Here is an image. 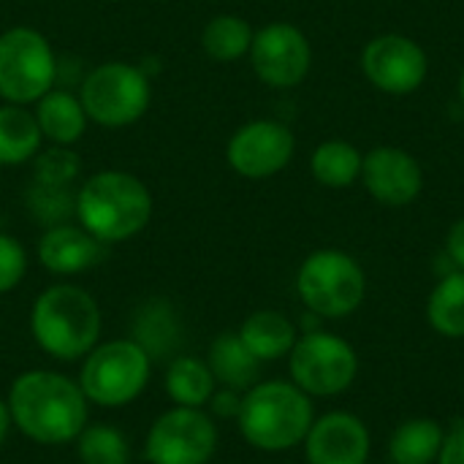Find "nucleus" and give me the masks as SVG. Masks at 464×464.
<instances>
[{"label": "nucleus", "instance_id": "obj_25", "mask_svg": "<svg viewBox=\"0 0 464 464\" xmlns=\"http://www.w3.org/2000/svg\"><path fill=\"white\" fill-rule=\"evenodd\" d=\"M427 321L435 334L446 340H464V272L438 277L427 299Z\"/></svg>", "mask_w": 464, "mask_h": 464}, {"label": "nucleus", "instance_id": "obj_28", "mask_svg": "<svg viewBox=\"0 0 464 464\" xmlns=\"http://www.w3.org/2000/svg\"><path fill=\"white\" fill-rule=\"evenodd\" d=\"M27 209L30 215L44 223L46 228L60 226L68 220V215H73L76 209V190L63 188V185H44V182H33L27 190Z\"/></svg>", "mask_w": 464, "mask_h": 464}, {"label": "nucleus", "instance_id": "obj_31", "mask_svg": "<svg viewBox=\"0 0 464 464\" xmlns=\"http://www.w3.org/2000/svg\"><path fill=\"white\" fill-rule=\"evenodd\" d=\"M207 408H209V416H212V419L218 416V419H234V421H237L239 408H242V392L218 386L215 394H212V400L207 402Z\"/></svg>", "mask_w": 464, "mask_h": 464}, {"label": "nucleus", "instance_id": "obj_30", "mask_svg": "<svg viewBox=\"0 0 464 464\" xmlns=\"http://www.w3.org/2000/svg\"><path fill=\"white\" fill-rule=\"evenodd\" d=\"M27 275V250L11 234H0V294L14 291Z\"/></svg>", "mask_w": 464, "mask_h": 464}, {"label": "nucleus", "instance_id": "obj_7", "mask_svg": "<svg viewBox=\"0 0 464 464\" xmlns=\"http://www.w3.org/2000/svg\"><path fill=\"white\" fill-rule=\"evenodd\" d=\"M288 375L313 400L340 397L359 378V353L334 332H302L288 353Z\"/></svg>", "mask_w": 464, "mask_h": 464}, {"label": "nucleus", "instance_id": "obj_6", "mask_svg": "<svg viewBox=\"0 0 464 464\" xmlns=\"http://www.w3.org/2000/svg\"><path fill=\"white\" fill-rule=\"evenodd\" d=\"M152 375V359L130 340L98 343L79 370V386L87 402L98 408H125L141 397Z\"/></svg>", "mask_w": 464, "mask_h": 464}, {"label": "nucleus", "instance_id": "obj_2", "mask_svg": "<svg viewBox=\"0 0 464 464\" xmlns=\"http://www.w3.org/2000/svg\"><path fill=\"white\" fill-rule=\"evenodd\" d=\"M155 212L150 188L130 171H95L76 190V223L103 245L139 237Z\"/></svg>", "mask_w": 464, "mask_h": 464}, {"label": "nucleus", "instance_id": "obj_1", "mask_svg": "<svg viewBox=\"0 0 464 464\" xmlns=\"http://www.w3.org/2000/svg\"><path fill=\"white\" fill-rule=\"evenodd\" d=\"M11 424L33 443L65 446L79 438L90 419V402L79 386L54 370H30L8 389Z\"/></svg>", "mask_w": 464, "mask_h": 464}, {"label": "nucleus", "instance_id": "obj_5", "mask_svg": "<svg viewBox=\"0 0 464 464\" xmlns=\"http://www.w3.org/2000/svg\"><path fill=\"white\" fill-rule=\"evenodd\" d=\"M296 294L307 313L321 321H340L364 304L367 275L351 253L321 247L302 261L296 272Z\"/></svg>", "mask_w": 464, "mask_h": 464}, {"label": "nucleus", "instance_id": "obj_3", "mask_svg": "<svg viewBox=\"0 0 464 464\" xmlns=\"http://www.w3.org/2000/svg\"><path fill=\"white\" fill-rule=\"evenodd\" d=\"M313 421V397L291 381H258L242 394L237 416V427L247 446L264 454H283L302 446Z\"/></svg>", "mask_w": 464, "mask_h": 464}, {"label": "nucleus", "instance_id": "obj_35", "mask_svg": "<svg viewBox=\"0 0 464 464\" xmlns=\"http://www.w3.org/2000/svg\"><path fill=\"white\" fill-rule=\"evenodd\" d=\"M457 90H459V101L464 103V68L462 73H459V82H457Z\"/></svg>", "mask_w": 464, "mask_h": 464}, {"label": "nucleus", "instance_id": "obj_34", "mask_svg": "<svg viewBox=\"0 0 464 464\" xmlns=\"http://www.w3.org/2000/svg\"><path fill=\"white\" fill-rule=\"evenodd\" d=\"M11 413H8V402L5 400H0V446L5 443V438H8V432H11Z\"/></svg>", "mask_w": 464, "mask_h": 464}, {"label": "nucleus", "instance_id": "obj_10", "mask_svg": "<svg viewBox=\"0 0 464 464\" xmlns=\"http://www.w3.org/2000/svg\"><path fill=\"white\" fill-rule=\"evenodd\" d=\"M218 440V424L204 408L174 405L150 427L144 459L150 464H209Z\"/></svg>", "mask_w": 464, "mask_h": 464}, {"label": "nucleus", "instance_id": "obj_13", "mask_svg": "<svg viewBox=\"0 0 464 464\" xmlns=\"http://www.w3.org/2000/svg\"><path fill=\"white\" fill-rule=\"evenodd\" d=\"M296 152V139L288 125L277 120H250L239 125L228 144L226 160L245 179H272L277 177Z\"/></svg>", "mask_w": 464, "mask_h": 464}, {"label": "nucleus", "instance_id": "obj_22", "mask_svg": "<svg viewBox=\"0 0 464 464\" xmlns=\"http://www.w3.org/2000/svg\"><path fill=\"white\" fill-rule=\"evenodd\" d=\"M44 133L33 109L0 103V166H22L41 152Z\"/></svg>", "mask_w": 464, "mask_h": 464}, {"label": "nucleus", "instance_id": "obj_29", "mask_svg": "<svg viewBox=\"0 0 464 464\" xmlns=\"http://www.w3.org/2000/svg\"><path fill=\"white\" fill-rule=\"evenodd\" d=\"M35 177L33 182H44V185H63V188H71L79 177V169H82V160L76 152H71L68 147H49V150H41L35 158Z\"/></svg>", "mask_w": 464, "mask_h": 464}, {"label": "nucleus", "instance_id": "obj_32", "mask_svg": "<svg viewBox=\"0 0 464 464\" xmlns=\"http://www.w3.org/2000/svg\"><path fill=\"white\" fill-rule=\"evenodd\" d=\"M435 464H464V421L446 427V440Z\"/></svg>", "mask_w": 464, "mask_h": 464}, {"label": "nucleus", "instance_id": "obj_14", "mask_svg": "<svg viewBox=\"0 0 464 464\" xmlns=\"http://www.w3.org/2000/svg\"><path fill=\"white\" fill-rule=\"evenodd\" d=\"M362 185L383 207H408L424 190V169L402 147L381 144L364 152L362 160Z\"/></svg>", "mask_w": 464, "mask_h": 464}, {"label": "nucleus", "instance_id": "obj_27", "mask_svg": "<svg viewBox=\"0 0 464 464\" xmlns=\"http://www.w3.org/2000/svg\"><path fill=\"white\" fill-rule=\"evenodd\" d=\"M76 443V457L82 464H128L130 443L111 424H87Z\"/></svg>", "mask_w": 464, "mask_h": 464}, {"label": "nucleus", "instance_id": "obj_26", "mask_svg": "<svg viewBox=\"0 0 464 464\" xmlns=\"http://www.w3.org/2000/svg\"><path fill=\"white\" fill-rule=\"evenodd\" d=\"M256 30L245 16L237 14H218L201 30V49L215 63H237L247 57Z\"/></svg>", "mask_w": 464, "mask_h": 464}, {"label": "nucleus", "instance_id": "obj_9", "mask_svg": "<svg viewBox=\"0 0 464 464\" xmlns=\"http://www.w3.org/2000/svg\"><path fill=\"white\" fill-rule=\"evenodd\" d=\"M57 82V54L49 38L27 24L0 33V98L33 106Z\"/></svg>", "mask_w": 464, "mask_h": 464}, {"label": "nucleus", "instance_id": "obj_12", "mask_svg": "<svg viewBox=\"0 0 464 464\" xmlns=\"http://www.w3.org/2000/svg\"><path fill=\"white\" fill-rule=\"evenodd\" d=\"M253 73L272 90H291L302 84L313 65V46L307 35L291 22H269L256 30L250 44Z\"/></svg>", "mask_w": 464, "mask_h": 464}, {"label": "nucleus", "instance_id": "obj_8", "mask_svg": "<svg viewBox=\"0 0 464 464\" xmlns=\"http://www.w3.org/2000/svg\"><path fill=\"white\" fill-rule=\"evenodd\" d=\"M79 101L90 122L101 128H128L147 114L152 103V84L141 68L109 60L84 76Z\"/></svg>", "mask_w": 464, "mask_h": 464}, {"label": "nucleus", "instance_id": "obj_19", "mask_svg": "<svg viewBox=\"0 0 464 464\" xmlns=\"http://www.w3.org/2000/svg\"><path fill=\"white\" fill-rule=\"evenodd\" d=\"M33 106H35L33 109L35 122L46 141H52L57 147H71L84 136L90 120H87V111H84L79 95L52 87Z\"/></svg>", "mask_w": 464, "mask_h": 464}, {"label": "nucleus", "instance_id": "obj_16", "mask_svg": "<svg viewBox=\"0 0 464 464\" xmlns=\"http://www.w3.org/2000/svg\"><path fill=\"white\" fill-rule=\"evenodd\" d=\"M106 245L98 242L79 223H60L44 231L38 239V261L57 277H73L101 264Z\"/></svg>", "mask_w": 464, "mask_h": 464}, {"label": "nucleus", "instance_id": "obj_33", "mask_svg": "<svg viewBox=\"0 0 464 464\" xmlns=\"http://www.w3.org/2000/svg\"><path fill=\"white\" fill-rule=\"evenodd\" d=\"M443 256L451 261L454 269L464 272V218H459L457 223H451V228H449V234H446Z\"/></svg>", "mask_w": 464, "mask_h": 464}, {"label": "nucleus", "instance_id": "obj_20", "mask_svg": "<svg viewBox=\"0 0 464 464\" xmlns=\"http://www.w3.org/2000/svg\"><path fill=\"white\" fill-rule=\"evenodd\" d=\"M207 367L215 375V383L234 392H247L261 381V362L247 351L237 332H226L209 343Z\"/></svg>", "mask_w": 464, "mask_h": 464}, {"label": "nucleus", "instance_id": "obj_11", "mask_svg": "<svg viewBox=\"0 0 464 464\" xmlns=\"http://www.w3.org/2000/svg\"><path fill=\"white\" fill-rule=\"evenodd\" d=\"M364 79L386 95H413L424 87L430 57L424 46L402 33H383L362 49Z\"/></svg>", "mask_w": 464, "mask_h": 464}, {"label": "nucleus", "instance_id": "obj_24", "mask_svg": "<svg viewBox=\"0 0 464 464\" xmlns=\"http://www.w3.org/2000/svg\"><path fill=\"white\" fill-rule=\"evenodd\" d=\"M362 160H364V152H359L356 144H351L345 139H329L313 150L310 174L324 188L343 190V188H351L353 182H359Z\"/></svg>", "mask_w": 464, "mask_h": 464}, {"label": "nucleus", "instance_id": "obj_21", "mask_svg": "<svg viewBox=\"0 0 464 464\" xmlns=\"http://www.w3.org/2000/svg\"><path fill=\"white\" fill-rule=\"evenodd\" d=\"M446 440V427L438 419L416 416L402 424L389 438L392 464H435Z\"/></svg>", "mask_w": 464, "mask_h": 464}, {"label": "nucleus", "instance_id": "obj_23", "mask_svg": "<svg viewBox=\"0 0 464 464\" xmlns=\"http://www.w3.org/2000/svg\"><path fill=\"white\" fill-rule=\"evenodd\" d=\"M163 389H166V397L179 408H207L218 383H215L212 370L207 367V359L174 356L166 364Z\"/></svg>", "mask_w": 464, "mask_h": 464}, {"label": "nucleus", "instance_id": "obj_15", "mask_svg": "<svg viewBox=\"0 0 464 464\" xmlns=\"http://www.w3.org/2000/svg\"><path fill=\"white\" fill-rule=\"evenodd\" d=\"M302 446L307 464H370L372 457V435L351 411L315 416Z\"/></svg>", "mask_w": 464, "mask_h": 464}, {"label": "nucleus", "instance_id": "obj_18", "mask_svg": "<svg viewBox=\"0 0 464 464\" xmlns=\"http://www.w3.org/2000/svg\"><path fill=\"white\" fill-rule=\"evenodd\" d=\"M237 334L242 337L247 351L261 364L277 362V359H288L291 348L299 340L296 324L285 313H280V310H256V313H250L242 321Z\"/></svg>", "mask_w": 464, "mask_h": 464}, {"label": "nucleus", "instance_id": "obj_4", "mask_svg": "<svg viewBox=\"0 0 464 464\" xmlns=\"http://www.w3.org/2000/svg\"><path fill=\"white\" fill-rule=\"evenodd\" d=\"M30 334L52 359H84L101 343V307L95 296L79 285H49L33 302Z\"/></svg>", "mask_w": 464, "mask_h": 464}, {"label": "nucleus", "instance_id": "obj_17", "mask_svg": "<svg viewBox=\"0 0 464 464\" xmlns=\"http://www.w3.org/2000/svg\"><path fill=\"white\" fill-rule=\"evenodd\" d=\"M130 340H136L144 348L152 364L171 362L174 356H179L177 351L182 345V324L177 310L166 299H150L147 304L139 307L133 318Z\"/></svg>", "mask_w": 464, "mask_h": 464}]
</instances>
